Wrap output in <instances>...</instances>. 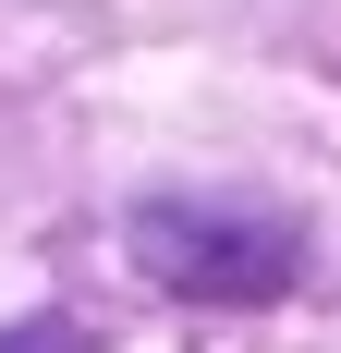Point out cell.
<instances>
[{"label":"cell","mask_w":341,"mask_h":353,"mask_svg":"<svg viewBox=\"0 0 341 353\" xmlns=\"http://www.w3.org/2000/svg\"><path fill=\"white\" fill-rule=\"evenodd\" d=\"M0 353H98V329L86 317H25V329H0Z\"/></svg>","instance_id":"7a4b0ae2"},{"label":"cell","mask_w":341,"mask_h":353,"mask_svg":"<svg viewBox=\"0 0 341 353\" xmlns=\"http://www.w3.org/2000/svg\"><path fill=\"white\" fill-rule=\"evenodd\" d=\"M135 268L195 305H269L305 281V232L280 208H220V195H146L135 208Z\"/></svg>","instance_id":"6da1fadb"}]
</instances>
